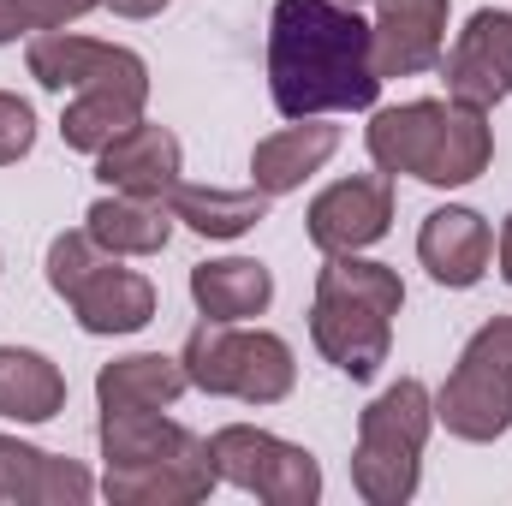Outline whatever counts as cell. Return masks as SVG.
Returning a JSON list of instances; mask_svg holds the SVG:
<instances>
[{
    "mask_svg": "<svg viewBox=\"0 0 512 506\" xmlns=\"http://www.w3.org/2000/svg\"><path fill=\"white\" fill-rule=\"evenodd\" d=\"M268 96L280 120L364 114L382 96L376 36L358 6L340 0H274L268 12Z\"/></svg>",
    "mask_w": 512,
    "mask_h": 506,
    "instance_id": "obj_1",
    "label": "cell"
},
{
    "mask_svg": "<svg viewBox=\"0 0 512 506\" xmlns=\"http://www.w3.org/2000/svg\"><path fill=\"white\" fill-rule=\"evenodd\" d=\"M405 310V280L399 268L370 262L358 251H340L316 274V304H310V340L316 352L352 381H370L387 364L393 346V316Z\"/></svg>",
    "mask_w": 512,
    "mask_h": 506,
    "instance_id": "obj_2",
    "label": "cell"
},
{
    "mask_svg": "<svg viewBox=\"0 0 512 506\" xmlns=\"http://www.w3.org/2000/svg\"><path fill=\"white\" fill-rule=\"evenodd\" d=\"M364 149L376 161V173L399 179H423L435 191H459L471 179H483V167L495 161V131L489 114L459 108V102H399L376 108V120L364 131Z\"/></svg>",
    "mask_w": 512,
    "mask_h": 506,
    "instance_id": "obj_3",
    "label": "cell"
},
{
    "mask_svg": "<svg viewBox=\"0 0 512 506\" xmlns=\"http://www.w3.org/2000/svg\"><path fill=\"white\" fill-rule=\"evenodd\" d=\"M435 429V393L417 376H399L382 387L364 417H358V447H352V489L370 506H405L423 477V447Z\"/></svg>",
    "mask_w": 512,
    "mask_h": 506,
    "instance_id": "obj_4",
    "label": "cell"
},
{
    "mask_svg": "<svg viewBox=\"0 0 512 506\" xmlns=\"http://www.w3.org/2000/svg\"><path fill=\"white\" fill-rule=\"evenodd\" d=\"M191 387L215 399H245V405H280L298 387V358L280 334L245 328V322H197L179 352Z\"/></svg>",
    "mask_w": 512,
    "mask_h": 506,
    "instance_id": "obj_5",
    "label": "cell"
},
{
    "mask_svg": "<svg viewBox=\"0 0 512 506\" xmlns=\"http://www.w3.org/2000/svg\"><path fill=\"white\" fill-rule=\"evenodd\" d=\"M435 423L471 447H489L512 429V316L483 322L465 340L453 376L435 393Z\"/></svg>",
    "mask_w": 512,
    "mask_h": 506,
    "instance_id": "obj_6",
    "label": "cell"
},
{
    "mask_svg": "<svg viewBox=\"0 0 512 506\" xmlns=\"http://www.w3.org/2000/svg\"><path fill=\"white\" fill-rule=\"evenodd\" d=\"M209 453H215V471L221 483L245 489L268 506H316L322 501V465L310 447H292L256 423H227L209 435Z\"/></svg>",
    "mask_w": 512,
    "mask_h": 506,
    "instance_id": "obj_7",
    "label": "cell"
},
{
    "mask_svg": "<svg viewBox=\"0 0 512 506\" xmlns=\"http://www.w3.org/2000/svg\"><path fill=\"white\" fill-rule=\"evenodd\" d=\"M143 108H149V66H143V54L120 48L102 78H90L84 90H72V102L60 114V137L78 155H102L120 131H131L143 120Z\"/></svg>",
    "mask_w": 512,
    "mask_h": 506,
    "instance_id": "obj_8",
    "label": "cell"
},
{
    "mask_svg": "<svg viewBox=\"0 0 512 506\" xmlns=\"http://www.w3.org/2000/svg\"><path fill=\"white\" fill-rule=\"evenodd\" d=\"M441 78H447V102L495 114L512 96V12L501 6L471 12L459 42L441 54Z\"/></svg>",
    "mask_w": 512,
    "mask_h": 506,
    "instance_id": "obj_9",
    "label": "cell"
},
{
    "mask_svg": "<svg viewBox=\"0 0 512 506\" xmlns=\"http://www.w3.org/2000/svg\"><path fill=\"white\" fill-rule=\"evenodd\" d=\"M304 227H310V245L322 256L370 251L376 239H387V227H393V179H387V173L334 179L328 191H316Z\"/></svg>",
    "mask_w": 512,
    "mask_h": 506,
    "instance_id": "obj_10",
    "label": "cell"
},
{
    "mask_svg": "<svg viewBox=\"0 0 512 506\" xmlns=\"http://www.w3.org/2000/svg\"><path fill=\"white\" fill-rule=\"evenodd\" d=\"M215 489H221V471L203 435H191L179 453L149 459V465H108L102 477V495L114 506H197Z\"/></svg>",
    "mask_w": 512,
    "mask_h": 506,
    "instance_id": "obj_11",
    "label": "cell"
},
{
    "mask_svg": "<svg viewBox=\"0 0 512 506\" xmlns=\"http://www.w3.org/2000/svg\"><path fill=\"white\" fill-rule=\"evenodd\" d=\"M447 12L453 0H376V72L387 78H417L441 66L447 54Z\"/></svg>",
    "mask_w": 512,
    "mask_h": 506,
    "instance_id": "obj_12",
    "label": "cell"
},
{
    "mask_svg": "<svg viewBox=\"0 0 512 506\" xmlns=\"http://www.w3.org/2000/svg\"><path fill=\"white\" fill-rule=\"evenodd\" d=\"M185 173V149L167 126H149L137 120L131 131H120L102 155H96V179L108 191H126V197H149V203H167V191L179 185Z\"/></svg>",
    "mask_w": 512,
    "mask_h": 506,
    "instance_id": "obj_13",
    "label": "cell"
},
{
    "mask_svg": "<svg viewBox=\"0 0 512 506\" xmlns=\"http://www.w3.org/2000/svg\"><path fill=\"white\" fill-rule=\"evenodd\" d=\"M489 256H495V233H489V221L477 209L447 203L417 227V262L429 268L435 286H453V292L477 286L489 274Z\"/></svg>",
    "mask_w": 512,
    "mask_h": 506,
    "instance_id": "obj_14",
    "label": "cell"
},
{
    "mask_svg": "<svg viewBox=\"0 0 512 506\" xmlns=\"http://www.w3.org/2000/svg\"><path fill=\"white\" fill-rule=\"evenodd\" d=\"M96 495L78 459H54L18 435H0V506H84Z\"/></svg>",
    "mask_w": 512,
    "mask_h": 506,
    "instance_id": "obj_15",
    "label": "cell"
},
{
    "mask_svg": "<svg viewBox=\"0 0 512 506\" xmlns=\"http://www.w3.org/2000/svg\"><path fill=\"white\" fill-rule=\"evenodd\" d=\"M66 304H72L78 328H84V334H102V340L137 334V328L155 322V286H149V274L126 268V256H108Z\"/></svg>",
    "mask_w": 512,
    "mask_h": 506,
    "instance_id": "obj_16",
    "label": "cell"
},
{
    "mask_svg": "<svg viewBox=\"0 0 512 506\" xmlns=\"http://www.w3.org/2000/svg\"><path fill=\"white\" fill-rule=\"evenodd\" d=\"M334 149H340V126L292 120V126L268 131V137L251 149V185L268 191V197H286V191H298L310 173H322Z\"/></svg>",
    "mask_w": 512,
    "mask_h": 506,
    "instance_id": "obj_17",
    "label": "cell"
},
{
    "mask_svg": "<svg viewBox=\"0 0 512 506\" xmlns=\"http://www.w3.org/2000/svg\"><path fill=\"white\" fill-rule=\"evenodd\" d=\"M191 304L209 322H251L274 304V274L256 256H215L191 268Z\"/></svg>",
    "mask_w": 512,
    "mask_h": 506,
    "instance_id": "obj_18",
    "label": "cell"
},
{
    "mask_svg": "<svg viewBox=\"0 0 512 506\" xmlns=\"http://www.w3.org/2000/svg\"><path fill=\"white\" fill-rule=\"evenodd\" d=\"M84 233L108 256H155V251H167V239H173V209L149 203V197L108 191V197H96L84 209Z\"/></svg>",
    "mask_w": 512,
    "mask_h": 506,
    "instance_id": "obj_19",
    "label": "cell"
},
{
    "mask_svg": "<svg viewBox=\"0 0 512 506\" xmlns=\"http://www.w3.org/2000/svg\"><path fill=\"white\" fill-rule=\"evenodd\" d=\"M185 364L167 358V352H131V358H114L96 370V405L102 411H120V405H137V411H167L185 399Z\"/></svg>",
    "mask_w": 512,
    "mask_h": 506,
    "instance_id": "obj_20",
    "label": "cell"
},
{
    "mask_svg": "<svg viewBox=\"0 0 512 506\" xmlns=\"http://www.w3.org/2000/svg\"><path fill=\"white\" fill-rule=\"evenodd\" d=\"M167 209L179 227H191L197 239H245L256 221L268 215V191H221V185H173Z\"/></svg>",
    "mask_w": 512,
    "mask_h": 506,
    "instance_id": "obj_21",
    "label": "cell"
},
{
    "mask_svg": "<svg viewBox=\"0 0 512 506\" xmlns=\"http://www.w3.org/2000/svg\"><path fill=\"white\" fill-rule=\"evenodd\" d=\"M114 54H120V42H96V36H78V30H36L24 60H30V78L42 90L72 96L90 78H102L114 66Z\"/></svg>",
    "mask_w": 512,
    "mask_h": 506,
    "instance_id": "obj_22",
    "label": "cell"
},
{
    "mask_svg": "<svg viewBox=\"0 0 512 506\" xmlns=\"http://www.w3.org/2000/svg\"><path fill=\"white\" fill-rule=\"evenodd\" d=\"M66 405V376L54 358L30 346H0V417L12 423H48Z\"/></svg>",
    "mask_w": 512,
    "mask_h": 506,
    "instance_id": "obj_23",
    "label": "cell"
},
{
    "mask_svg": "<svg viewBox=\"0 0 512 506\" xmlns=\"http://www.w3.org/2000/svg\"><path fill=\"white\" fill-rule=\"evenodd\" d=\"M102 459L108 465H149V459H167L191 441L185 423H173L167 411H137V405H120V411H102Z\"/></svg>",
    "mask_w": 512,
    "mask_h": 506,
    "instance_id": "obj_24",
    "label": "cell"
},
{
    "mask_svg": "<svg viewBox=\"0 0 512 506\" xmlns=\"http://www.w3.org/2000/svg\"><path fill=\"white\" fill-rule=\"evenodd\" d=\"M102 262H108V251H102L84 227H78V233H60V239L48 245V286H54L60 298H72V292L102 268Z\"/></svg>",
    "mask_w": 512,
    "mask_h": 506,
    "instance_id": "obj_25",
    "label": "cell"
},
{
    "mask_svg": "<svg viewBox=\"0 0 512 506\" xmlns=\"http://www.w3.org/2000/svg\"><path fill=\"white\" fill-rule=\"evenodd\" d=\"M30 149H36V114H30V102L12 96V90H0V167L24 161Z\"/></svg>",
    "mask_w": 512,
    "mask_h": 506,
    "instance_id": "obj_26",
    "label": "cell"
},
{
    "mask_svg": "<svg viewBox=\"0 0 512 506\" xmlns=\"http://www.w3.org/2000/svg\"><path fill=\"white\" fill-rule=\"evenodd\" d=\"M30 6V18H36V30H66L72 18H84V12H96L102 0H24Z\"/></svg>",
    "mask_w": 512,
    "mask_h": 506,
    "instance_id": "obj_27",
    "label": "cell"
},
{
    "mask_svg": "<svg viewBox=\"0 0 512 506\" xmlns=\"http://www.w3.org/2000/svg\"><path fill=\"white\" fill-rule=\"evenodd\" d=\"M18 36H36V18H30L24 0H0V48L18 42Z\"/></svg>",
    "mask_w": 512,
    "mask_h": 506,
    "instance_id": "obj_28",
    "label": "cell"
},
{
    "mask_svg": "<svg viewBox=\"0 0 512 506\" xmlns=\"http://www.w3.org/2000/svg\"><path fill=\"white\" fill-rule=\"evenodd\" d=\"M102 6H114L120 18H155V12H167L173 0H102Z\"/></svg>",
    "mask_w": 512,
    "mask_h": 506,
    "instance_id": "obj_29",
    "label": "cell"
},
{
    "mask_svg": "<svg viewBox=\"0 0 512 506\" xmlns=\"http://www.w3.org/2000/svg\"><path fill=\"white\" fill-rule=\"evenodd\" d=\"M501 280L512 286V215L501 221Z\"/></svg>",
    "mask_w": 512,
    "mask_h": 506,
    "instance_id": "obj_30",
    "label": "cell"
},
{
    "mask_svg": "<svg viewBox=\"0 0 512 506\" xmlns=\"http://www.w3.org/2000/svg\"><path fill=\"white\" fill-rule=\"evenodd\" d=\"M340 6H364V0H340Z\"/></svg>",
    "mask_w": 512,
    "mask_h": 506,
    "instance_id": "obj_31",
    "label": "cell"
}]
</instances>
